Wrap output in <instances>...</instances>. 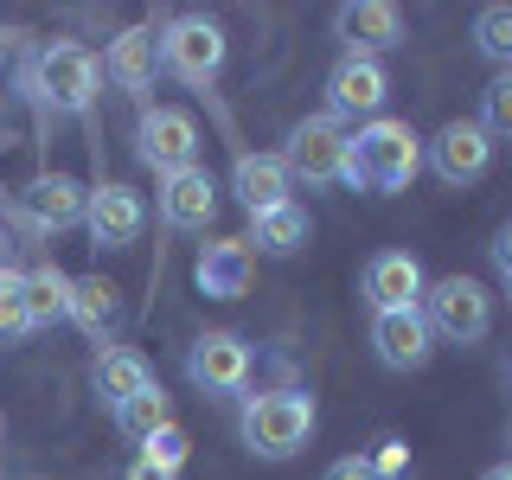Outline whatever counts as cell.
Returning <instances> with one entry per match:
<instances>
[{
    "instance_id": "35",
    "label": "cell",
    "mask_w": 512,
    "mask_h": 480,
    "mask_svg": "<svg viewBox=\"0 0 512 480\" xmlns=\"http://www.w3.org/2000/svg\"><path fill=\"white\" fill-rule=\"evenodd\" d=\"M7 45H13V39H7V32H0V58H7Z\"/></svg>"
},
{
    "instance_id": "6",
    "label": "cell",
    "mask_w": 512,
    "mask_h": 480,
    "mask_svg": "<svg viewBox=\"0 0 512 480\" xmlns=\"http://www.w3.org/2000/svg\"><path fill=\"white\" fill-rule=\"evenodd\" d=\"M346 135L352 128L333 116V109H320V116L308 122H295L288 128V148H282V167H288V180L295 186H340V167H346Z\"/></svg>"
},
{
    "instance_id": "33",
    "label": "cell",
    "mask_w": 512,
    "mask_h": 480,
    "mask_svg": "<svg viewBox=\"0 0 512 480\" xmlns=\"http://www.w3.org/2000/svg\"><path fill=\"white\" fill-rule=\"evenodd\" d=\"M480 480H512V461H500V468H487Z\"/></svg>"
},
{
    "instance_id": "5",
    "label": "cell",
    "mask_w": 512,
    "mask_h": 480,
    "mask_svg": "<svg viewBox=\"0 0 512 480\" xmlns=\"http://www.w3.org/2000/svg\"><path fill=\"white\" fill-rule=\"evenodd\" d=\"M423 320L448 346H480L493 333V295L474 276H442L423 288Z\"/></svg>"
},
{
    "instance_id": "28",
    "label": "cell",
    "mask_w": 512,
    "mask_h": 480,
    "mask_svg": "<svg viewBox=\"0 0 512 480\" xmlns=\"http://www.w3.org/2000/svg\"><path fill=\"white\" fill-rule=\"evenodd\" d=\"M186 429L180 423H167V429H154V436L148 442H141V455H148V461H160V468H173V474H180V461H186Z\"/></svg>"
},
{
    "instance_id": "14",
    "label": "cell",
    "mask_w": 512,
    "mask_h": 480,
    "mask_svg": "<svg viewBox=\"0 0 512 480\" xmlns=\"http://www.w3.org/2000/svg\"><path fill=\"white\" fill-rule=\"evenodd\" d=\"M423 263H416L410 250H378L372 263H365V276H359V295L372 301V314H391V308H423Z\"/></svg>"
},
{
    "instance_id": "11",
    "label": "cell",
    "mask_w": 512,
    "mask_h": 480,
    "mask_svg": "<svg viewBox=\"0 0 512 480\" xmlns=\"http://www.w3.org/2000/svg\"><path fill=\"white\" fill-rule=\"evenodd\" d=\"M333 39L346 58H384L391 45H404V13L391 0H346L333 13Z\"/></svg>"
},
{
    "instance_id": "18",
    "label": "cell",
    "mask_w": 512,
    "mask_h": 480,
    "mask_svg": "<svg viewBox=\"0 0 512 480\" xmlns=\"http://www.w3.org/2000/svg\"><path fill=\"white\" fill-rule=\"evenodd\" d=\"M103 77L116 90H148L154 77H160V32L154 26H128L109 39V52H103Z\"/></svg>"
},
{
    "instance_id": "30",
    "label": "cell",
    "mask_w": 512,
    "mask_h": 480,
    "mask_svg": "<svg viewBox=\"0 0 512 480\" xmlns=\"http://www.w3.org/2000/svg\"><path fill=\"white\" fill-rule=\"evenodd\" d=\"M320 480H378V474H372V461H365V455H340Z\"/></svg>"
},
{
    "instance_id": "1",
    "label": "cell",
    "mask_w": 512,
    "mask_h": 480,
    "mask_svg": "<svg viewBox=\"0 0 512 480\" xmlns=\"http://www.w3.org/2000/svg\"><path fill=\"white\" fill-rule=\"evenodd\" d=\"M423 173V135L397 116H372L346 135V167L340 186L352 192H404Z\"/></svg>"
},
{
    "instance_id": "25",
    "label": "cell",
    "mask_w": 512,
    "mask_h": 480,
    "mask_svg": "<svg viewBox=\"0 0 512 480\" xmlns=\"http://www.w3.org/2000/svg\"><path fill=\"white\" fill-rule=\"evenodd\" d=\"M474 52L512 71V0H493V7L474 13Z\"/></svg>"
},
{
    "instance_id": "15",
    "label": "cell",
    "mask_w": 512,
    "mask_h": 480,
    "mask_svg": "<svg viewBox=\"0 0 512 480\" xmlns=\"http://www.w3.org/2000/svg\"><path fill=\"white\" fill-rule=\"evenodd\" d=\"M423 160L436 167V180L474 186L480 173H487V160H493V135L480 122H448L436 141H423Z\"/></svg>"
},
{
    "instance_id": "13",
    "label": "cell",
    "mask_w": 512,
    "mask_h": 480,
    "mask_svg": "<svg viewBox=\"0 0 512 480\" xmlns=\"http://www.w3.org/2000/svg\"><path fill=\"white\" fill-rule=\"evenodd\" d=\"M384 103H391V71H384L378 58H340L327 77V109L333 116H384Z\"/></svg>"
},
{
    "instance_id": "31",
    "label": "cell",
    "mask_w": 512,
    "mask_h": 480,
    "mask_svg": "<svg viewBox=\"0 0 512 480\" xmlns=\"http://www.w3.org/2000/svg\"><path fill=\"white\" fill-rule=\"evenodd\" d=\"M487 250H493V269H500V276L512 282V224H500V231H493V244H487Z\"/></svg>"
},
{
    "instance_id": "38",
    "label": "cell",
    "mask_w": 512,
    "mask_h": 480,
    "mask_svg": "<svg viewBox=\"0 0 512 480\" xmlns=\"http://www.w3.org/2000/svg\"><path fill=\"white\" fill-rule=\"evenodd\" d=\"M506 288H512V282H506Z\"/></svg>"
},
{
    "instance_id": "24",
    "label": "cell",
    "mask_w": 512,
    "mask_h": 480,
    "mask_svg": "<svg viewBox=\"0 0 512 480\" xmlns=\"http://www.w3.org/2000/svg\"><path fill=\"white\" fill-rule=\"evenodd\" d=\"M167 423H173V397L160 391V384H148L141 397H128V404L116 410V429H122L128 442H148L154 429H167Z\"/></svg>"
},
{
    "instance_id": "8",
    "label": "cell",
    "mask_w": 512,
    "mask_h": 480,
    "mask_svg": "<svg viewBox=\"0 0 512 480\" xmlns=\"http://www.w3.org/2000/svg\"><path fill=\"white\" fill-rule=\"evenodd\" d=\"M250 346L237 340V333H199V340L186 346V378H192V391H205V397H237L250 384Z\"/></svg>"
},
{
    "instance_id": "17",
    "label": "cell",
    "mask_w": 512,
    "mask_h": 480,
    "mask_svg": "<svg viewBox=\"0 0 512 480\" xmlns=\"http://www.w3.org/2000/svg\"><path fill=\"white\" fill-rule=\"evenodd\" d=\"M218 218V180L205 167H186L173 180H160V224L167 231H205Z\"/></svg>"
},
{
    "instance_id": "7",
    "label": "cell",
    "mask_w": 512,
    "mask_h": 480,
    "mask_svg": "<svg viewBox=\"0 0 512 480\" xmlns=\"http://www.w3.org/2000/svg\"><path fill=\"white\" fill-rule=\"evenodd\" d=\"M135 154H141V167H154L160 180H173V173L199 167V122L173 103H154L135 128Z\"/></svg>"
},
{
    "instance_id": "12",
    "label": "cell",
    "mask_w": 512,
    "mask_h": 480,
    "mask_svg": "<svg viewBox=\"0 0 512 480\" xmlns=\"http://www.w3.org/2000/svg\"><path fill=\"white\" fill-rule=\"evenodd\" d=\"M372 352L384 372H423L436 359V333H429L423 308H391V314H372Z\"/></svg>"
},
{
    "instance_id": "27",
    "label": "cell",
    "mask_w": 512,
    "mask_h": 480,
    "mask_svg": "<svg viewBox=\"0 0 512 480\" xmlns=\"http://www.w3.org/2000/svg\"><path fill=\"white\" fill-rule=\"evenodd\" d=\"M487 135H512V71H500L487 90H480V116H474Z\"/></svg>"
},
{
    "instance_id": "16",
    "label": "cell",
    "mask_w": 512,
    "mask_h": 480,
    "mask_svg": "<svg viewBox=\"0 0 512 480\" xmlns=\"http://www.w3.org/2000/svg\"><path fill=\"white\" fill-rule=\"evenodd\" d=\"M256 276V256L244 237H212V244H199V263H192V282H199V295L212 301H237Z\"/></svg>"
},
{
    "instance_id": "36",
    "label": "cell",
    "mask_w": 512,
    "mask_h": 480,
    "mask_svg": "<svg viewBox=\"0 0 512 480\" xmlns=\"http://www.w3.org/2000/svg\"><path fill=\"white\" fill-rule=\"evenodd\" d=\"M0 436H7V416H0Z\"/></svg>"
},
{
    "instance_id": "34",
    "label": "cell",
    "mask_w": 512,
    "mask_h": 480,
    "mask_svg": "<svg viewBox=\"0 0 512 480\" xmlns=\"http://www.w3.org/2000/svg\"><path fill=\"white\" fill-rule=\"evenodd\" d=\"M7 256H13V244H7V231H0V269H7Z\"/></svg>"
},
{
    "instance_id": "19",
    "label": "cell",
    "mask_w": 512,
    "mask_h": 480,
    "mask_svg": "<svg viewBox=\"0 0 512 480\" xmlns=\"http://www.w3.org/2000/svg\"><path fill=\"white\" fill-rule=\"evenodd\" d=\"M231 192L237 205L256 218V212H276V205H288V192H295V180H288L282 154H237L231 167Z\"/></svg>"
},
{
    "instance_id": "20",
    "label": "cell",
    "mask_w": 512,
    "mask_h": 480,
    "mask_svg": "<svg viewBox=\"0 0 512 480\" xmlns=\"http://www.w3.org/2000/svg\"><path fill=\"white\" fill-rule=\"evenodd\" d=\"M148 384H154V365L141 359L135 346H103V352H96V365H90V391L103 397L109 410H122L128 397H141Z\"/></svg>"
},
{
    "instance_id": "21",
    "label": "cell",
    "mask_w": 512,
    "mask_h": 480,
    "mask_svg": "<svg viewBox=\"0 0 512 480\" xmlns=\"http://www.w3.org/2000/svg\"><path fill=\"white\" fill-rule=\"evenodd\" d=\"M308 231H314V224H308V205L288 199V205H276V212H256L250 218V237H244V244H250V256H295L301 244H308Z\"/></svg>"
},
{
    "instance_id": "22",
    "label": "cell",
    "mask_w": 512,
    "mask_h": 480,
    "mask_svg": "<svg viewBox=\"0 0 512 480\" xmlns=\"http://www.w3.org/2000/svg\"><path fill=\"white\" fill-rule=\"evenodd\" d=\"M71 320L90 333V340H109L122 320V288L109 276H77L71 282Z\"/></svg>"
},
{
    "instance_id": "32",
    "label": "cell",
    "mask_w": 512,
    "mask_h": 480,
    "mask_svg": "<svg viewBox=\"0 0 512 480\" xmlns=\"http://www.w3.org/2000/svg\"><path fill=\"white\" fill-rule=\"evenodd\" d=\"M122 480H180L173 468H160V461H148V455H135V468H128Z\"/></svg>"
},
{
    "instance_id": "2",
    "label": "cell",
    "mask_w": 512,
    "mask_h": 480,
    "mask_svg": "<svg viewBox=\"0 0 512 480\" xmlns=\"http://www.w3.org/2000/svg\"><path fill=\"white\" fill-rule=\"evenodd\" d=\"M20 90L52 116H90L96 90H103V58L77 39H45L20 58Z\"/></svg>"
},
{
    "instance_id": "4",
    "label": "cell",
    "mask_w": 512,
    "mask_h": 480,
    "mask_svg": "<svg viewBox=\"0 0 512 480\" xmlns=\"http://www.w3.org/2000/svg\"><path fill=\"white\" fill-rule=\"evenodd\" d=\"M224 26L205 20V13H180V20L160 26V71L180 77L186 90H212L224 71Z\"/></svg>"
},
{
    "instance_id": "37",
    "label": "cell",
    "mask_w": 512,
    "mask_h": 480,
    "mask_svg": "<svg viewBox=\"0 0 512 480\" xmlns=\"http://www.w3.org/2000/svg\"><path fill=\"white\" fill-rule=\"evenodd\" d=\"M506 442H512V423H506Z\"/></svg>"
},
{
    "instance_id": "26",
    "label": "cell",
    "mask_w": 512,
    "mask_h": 480,
    "mask_svg": "<svg viewBox=\"0 0 512 480\" xmlns=\"http://www.w3.org/2000/svg\"><path fill=\"white\" fill-rule=\"evenodd\" d=\"M26 333V269H0V346H20Z\"/></svg>"
},
{
    "instance_id": "29",
    "label": "cell",
    "mask_w": 512,
    "mask_h": 480,
    "mask_svg": "<svg viewBox=\"0 0 512 480\" xmlns=\"http://www.w3.org/2000/svg\"><path fill=\"white\" fill-rule=\"evenodd\" d=\"M365 461H372V474H378V480H404V474H410V442L384 436V442H378V455H365Z\"/></svg>"
},
{
    "instance_id": "23",
    "label": "cell",
    "mask_w": 512,
    "mask_h": 480,
    "mask_svg": "<svg viewBox=\"0 0 512 480\" xmlns=\"http://www.w3.org/2000/svg\"><path fill=\"white\" fill-rule=\"evenodd\" d=\"M26 320H32V333L71 320V276H64L58 263H32L26 269Z\"/></svg>"
},
{
    "instance_id": "10",
    "label": "cell",
    "mask_w": 512,
    "mask_h": 480,
    "mask_svg": "<svg viewBox=\"0 0 512 480\" xmlns=\"http://www.w3.org/2000/svg\"><path fill=\"white\" fill-rule=\"evenodd\" d=\"M84 205H90L84 180H71V173H39V180L20 192V224L32 237H52V231L84 224Z\"/></svg>"
},
{
    "instance_id": "3",
    "label": "cell",
    "mask_w": 512,
    "mask_h": 480,
    "mask_svg": "<svg viewBox=\"0 0 512 480\" xmlns=\"http://www.w3.org/2000/svg\"><path fill=\"white\" fill-rule=\"evenodd\" d=\"M314 397L308 391H256L237 410V436L256 461H295L314 442Z\"/></svg>"
},
{
    "instance_id": "9",
    "label": "cell",
    "mask_w": 512,
    "mask_h": 480,
    "mask_svg": "<svg viewBox=\"0 0 512 480\" xmlns=\"http://www.w3.org/2000/svg\"><path fill=\"white\" fill-rule=\"evenodd\" d=\"M84 231H90V244H96V250H128L141 231H148V205H141V192H135V186L103 180V186H90Z\"/></svg>"
}]
</instances>
